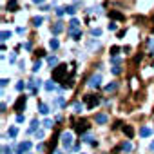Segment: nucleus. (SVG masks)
Here are the masks:
<instances>
[{
  "instance_id": "obj_1",
  "label": "nucleus",
  "mask_w": 154,
  "mask_h": 154,
  "mask_svg": "<svg viewBox=\"0 0 154 154\" xmlns=\"http://www.w3.org/2000/svg\"><path fill=\"white\" fill-rule=\"evenodd\" d=\"M65 73H67V65H58V67H54V71H53V80L54 82H62L63 80V76H65Z\"/></svg>"
},
{
  "instance_id": "obj_2",
  "label": "nucleus",
  "mask_w": 154,
  "mask_h": 154,
  "mask_svg": "<svg viewBox=\"0 0 154 154\" xmlns=\"http://www.w3.org/2000/svg\"><path fill=\"white\" fill-rule=\"evenodd\" d=\"M83 102H85L87 109H94L98 103H100V98H98L96 94H87V96H83Z\"/></svg>"
},
{
  "instance_id": "obj_3",
  "label": "nucleus",
  "mask_w": 154,
  "mask_h": 154,
  "mask_svg": "<svg viewBox=\"0 0 154 154\" xmlns=\"http://www.w3.org/2000/svg\"><path fill=\"white\" fill-rule=\"evenodd\" d=\"M26 102H27V96H18V100L15 102V105H13V109L17 111L18 114H20L24 109H26Z\"/></svg>"
},
{
  "instance_id": "obj_4",
  "label": "nucleus",
  "mask_w": 154,
  "mask_h": 154,
  "mask_svg": "<svg viewBox=\"0 0 154 154\" xmlns=\"http://www.w3.org/2000/svg\"><path fill=\"white\" fill-rule=\"evenodd\" d=\"M62 143H63L65 149H69L73 145V134L71 132H62Z\"/></svg>"
},
{
  "instance_id": "obj_5",
  "label": "nucleus",
  "mask_w": 154,
  "mask_h": 154,
  "mask_svg": "<svg viewBox=\"0 0 154 154\" xmlns=\"http://www.w3.org/2000/svg\"><path fill=\"white\" fill-rule=\"evenodd\" d=\"M74 129H76V131L80 132V134H83V132H85L87 129H89V123H87L85 120H80V122H76V125H74Z\"/></svg>"
},
{
  "instance_id": "obj_6",
  "label": "nucleus",
  "mask_w": 154,
  "mask_h": 154,
  "mask_svg": "<svg viewBox=\"0 0 154 154\" xmlns=\"http://www.w3.org/2000/svg\"><path fill=\"white\" fill-rule=\"evenodd\" d=\"M31 145H33L31 141H24V143H20V145H18V149H17V154H24V152H27L29 149H31Z\"/></svg>"
},
{
  "instance_id": "obj_7",
  "label": "nucleus",
  "mask_w": 154,
  "mask_h": 154,
  "mask_svg": "<svg viewBox=\"0 0 154 154\" xmlns=\"http://www.w3.org/2000/svg\"><path fill=\"white\" fill-rule=\"evenodd\" d=\"M100 82H102V76H100V74H94V76H91V80H89V85H91V87H98V85H100Z\"/></svg>"
},
{
  "instance_id": "obj_8",
  "label": "nucleus",
  "mask_w": 154,
  "mask_h": 154,
  "mask_svg": "<svg viewBox=\"0 0 154 154\" xmlns=\"http://www.w3.org/2000/svg\"><path fill=\"white\" fill-rule=\"evenodd\" d=\"M51 31H53V34L62 33V31H63V24H62V22H56V24L53 26V29H51Z\"/></svg>"
},
{
  "instance_id": "obj_9",
  "label": "nucleus",
  "mask_w": 154,
  "mask_h": 154,
  "mask_svg": "<svg viewBox=\"0 0 154 154\" xmlns=\"http://www.w3.org/2000/svg\"><path fill=\"white\" fill-rule=\"evenodd\" d=\"M7 11H18V2L17 0H9L7 2Z\"/></svg>"
},
{
  "instance_id": "obj_10",
  "label": "nucleus",
  "mask_w": 154,
  "mask_h": 154,
  "mask_svg": "<svg viewBox=\"0 0 154 154\" xmlns=\"http://www.w3.org/2000/svg\"><path fill=\"white\" fill-rule=\"evenodd\" d=\"M123 132L127 134V138H132V136H134V129H132L131 125H125V127H123Z\"/></svg>"
},
{
  "instance_id": "obj_11",
  "label": "nucleus",
  "mask_w": 154,
  "mask_h": 154,
  "mask_svg": "<svg viewBox=\"0 0 154 154\" xmlns=\"http://www.w3.org/2000/svg\"><path fill=\"white\" fill-rule=\"evenodd\" d=\"M80 27V22L76 20V18H73L71 22H69V31H73V29H78Z\"/></svg>"
},
{
  "instance_id": "obj_12",
  "label": "nucleus",
  "mask_w": 154,
  "mask_h": 154,
  "mask_svg": "<svg viewBox=\"0 0 154 154\" xmlns=\"http://www.w3.org/2000/svg\"><path fill=\"white\" fill-rule=\"evenodd\" d=\"M111 18H116V20H125V17H123L122 13H118V11H111Z\"/></svg>"
},
{
  "instance_id": "obj_13",
  "label": "nucleus",
  "mask_w": 154,
  "mask_h": 154,
  "mask_svg": "<svg viewBox=\"0 0 154 154\" xmlns=\"http://www.w3.org/2000/svg\"><path fill=\"white\" fill-rule=\"evenodd\" d=\"M96 123H102V125L107 123V116L105 114H96Z\"/></svg>"
},
{
  "instance_id": "obj_14",
  "label": "nucleus",
  "mask_w": 154,
  "mask_h": 154,
  "mask_svg": "<svg viewBox=\"0 0 154 154\" xmlns=\"http://www.w3.org/2000/svg\"><path fill=\"white\" fill-rule=\"evenodd\" d=\"M140 136H143V138L151 136V129H149V127H141L140 129Z\"/></svg>"
},
{
  "instance_id": "obj_15",
  "label": "nucleus",
  "mask_w": 154,
  "mask_h": 154,
  "mask_svg": "<svg viewBox=\"0 0 154 154\" xmlns=\"http://www.w3.org/2000/svg\"><path fill=\"white\" fill-rule=\"evenodd\" d=\"M49 46H51V49H58V47H60V42H58L56 38H51V42H49Z\"/></svg>"
},
{
  "instance_id": "obj_16",
  "label": "nucleus",
  "mask_w": 154,
  "mask_h": 154,
  "mask_svg": "<svg viewBox=\"0 0 154 154\" xmlns=\"http://www.w3.org/2000/svg\"><path fill=\"white\" fill-rule=\"evenodd\" d=\"M122 149H123L125 152H131V151H132V145H131L129 141H125V143H122Z\"/></svg>"
},
{
  "instance_id": "obj_17",
  "label": "nucleus",
  "mask_w": 154,
  "mask_h": 154,
  "mask_svg": "<svg viewBox=\"0 0 154 154\" xmlns=\"http://www.w3.org/2000/svg\"><path fill=\"white\" fill-rule=\"evenodd\" d=\"M42 22H44V18H42V17H36V18H33V26H34V27H38Z\"/></svg>"
},
{
  "instance_id": "obj_18",
  "label": "nucleus",
  "mask_w": 154,
  "mask_h": 154,
  "mask_svg": "<svg viewBox=\"0 0 154 154\" xmlns=\"http://www.w3.org/2000/svg\"><path fill=\"white\" fill-rule=\"evenodd\" d=\"M36 127H38V120H33L31 127H29V132H34V131H36Z\"/></svg>"
},
{
  "instance_id": "obj_19",
  "label": "nucleus",
  "mask_w": 154,
  "mask_h": 154,
  "mask_svg": "<svg viewBox=\"0 0 154 154\" xmlns=\"http://www.w3.org/2000/svg\"><path fill=\"white\" fill-rule=\"evenodd\" d=\"M9 136H11V138H15V136H17V134H18V129L17 127H11V129H9Z\"/></svg>"
},
{
  "instance_id": "obj_20",
  "label": "nucleus",
  "mask_w": 154,
  "mask_h": 154,
  "mask_svg": "<svg viewBox=\"0 0 154 154\" xmlns=\"http://www.w3.org/2000/svg\"><path fill=\"white\" fill-rule=\"evenodd\" d=\"M47 62H49V65H56V63H58L56 56H49V58H47Z\"/></svg>"
},
{
  "instance_id": "obj_21",
  "label": "nucleus",
  "mask_w": 154,
  "mask_h": 154,
  "mask_svg": "<svg viewBox=\"0 0 154 154\" xmlns=\"http://www.w3.org/2000/svg\"><path fill=\"white\" fill-rule=\"evenodd\" d=\"M116 83H109V85H105V91H109V93H111V91H116Z\"/></svg>"
},
{
  "instance_id": "obj_22",
  "label": "nucleus",
  "mask_w": 154,
  "mask_h": 154,
  "mask_svg": "<svg viewBox=\"0 0 154 154\" xmlns=\"http://www.w3.org/2000/svg\"><path fill=\"white\" fill-rule=\"evenodd\" d=\"M118 53H120V47H111V56H118Z\"/></svg>"
},
{
  "instance_id": "obj_23",
  "label": "nucleus",
  "mask_w": 154,
  "mask_h": 154,
  "mask_svg": "<svg viewBox=\"0 0 154 154\" xmlns=\"http://www.w3.org/2000/svg\"><path fill=\"white\" fill-rule=\"evenodd\" d=\"M40 112H42V114H47V112H49V107L44 105V103H40Z\"/></svg>"
},
{
  "instance_id": "obj_24",
  "label": "nucleus",
  "mask_w": 154,
  "mask_h": 154,
  "mask_svg": "<svg viewBox=\"0 0 154 154\" xmlns=\"http://www.w3.org/2000/svg\"><path fill=\"white\" fill-rule=\"evenodd\" d=\"M11 38V31H2V40H7Z\"/></svg>"
},
{
  "instance_id": "obj_25",
  "label": "nucleus",
  "mask_w": 154,
  "mask_h": 154,
  "mask_svg": "<svg viewBox=\"0 0 154 154\" xmlns=\"http://www.w3.org/2000/svg\"><path fill=\"white\" fill-rule=\"evenodd\" d=\"M91 34H93V36H100V34H102V29H91Z\"/></svg>"
},
{
  "instance_id": "obj_26",
  "label": "nucleus",
  "mask_w": 154,
  "mask_h": 154,
  "mask_svg": "<svg viewBox=\"0 0 154 154\" xmlns=\"http://www.w3.org/2000/svg\"><path fill=\"white\" fill-rule=\"evenodd\" d=\"M65 9H67L69 15H74V13H76V7H74V6H69V7H65Z\"/></svg>"
},
{
  "instance_id": "obj_27",
  "label": "nucleus",
  "mask_w": 154,
  "mask_h": 154,
  "mask_svg": "<svg viewBox=\"0 0 154 154\" xmlns=\"http://www.w3.org/2000/svg\"><path fill=\"white\" fill-rule=\"evenodd\" d=\"M40 67H42V62H34V67H33V71L36 73V71H38V69H40Z\"/></svg>"
},
{
  "instance_id": "obj_28",
  "label": "nucleus",
  "mask_w": 154,
  "mask_h": 154,
  "mask_svg": "<svg viewBox=\"0 0 154 154\" xmlns=\"http://www.w3.org/2000/svg\"><path fill=\"white\" fill-rule=\"evenodd\" d=\"M120 73H122V69L118 67V65H116V67H112V74H120Z\"/></svg>"
},
{
  "instance_id": "obj_29",
  "label": "nucleus",
  "mask_w": 154,
  "mask_h": 154,
  "mask_svg": "<svg viewBox=\"0 0 154 154\" xmlns=\"http://www.w3.org/2000/svg\"><path fill=\"white\" fill-rule=\"evenodd\" d=\"M2 152H4V154H11V149H9V147H6V145H4V147H2Z\"/></svg>"
},
{
  "instance_id": "obj_30",
  "label": "nucleus",
  "mask_w": 154,
  "mask_h": 154,
  "mask_svg": "<svg viewBox=\"0 0 154 154\" xmlns=\"http://www.w3.org/2000/svg\"><path fill=\"white\" fill-rule=\"evenodd\" d=\"M46 89H47V91H53V89H54V85H53L51 82H47V83H46Z\"/></svg>"
},
{
  "instance_id": "obj_31",
  "label": "nucleus",
  "mask_w": 154,
  "mask_h": 154,
  "mask_svg": "<svg viewBox=\"0 0 154 154\" xmlns=\"http://www.w3.org/2000/svg\"><path fill=\"white\" fill-rule=\"evenodd\" d=\"M74 111H76V112H82V105H80V103H74Z\"/></svg>"
},
{
  "instance_id": "obj_32",
  "label": "nucleus",
  "mask_w": 154,
  "mask_h": 154,
  "mask_svg": "<svg viewBox=\"0 0 154 154\" xmlns=\"http://www.w3.org/2000/svg\"><path fill=\"white\" fill-rule=\"evenodd\" d=\"M24 85H26L24 82H18V83H17V89H18V91H22V89H24Z\"/></svg>"
},
{
  "instance_id": "obj_33",
  "label": "nucleus",
  "mask_w": 154,
  "mask_h": 154,
  "mask_svg": "<svg viewBox=\"0 0 154 154\" xmlns=\"http://www.w3.org/2000/svg\"><path fill=\"white\" fill-rule=\"evenodd\" d=\"M44 125H46V127H53V122L51 120H44Z\"/></svg>"
},
{
  "instance_id": "obj_34",
  "label": "nucleus",
  "mask_w": 154,
  "mask_h": 154,
  "mask_svg": "<svg viewBox=\"0 0 154 154\" xmlns=\"http://www.w3.org/2000/svg\"><path fill=\"white\" fill-rule=\"evenodd\" d=\"M109 31H116V24H112V22L109 24Z\"/></svg>"
},
{
  "instance_id": "obj_35",
  "label": "nucleus",
  "mask_w": 154,
  "mask_h": 154,
  "mask_svg": "<svg viewBox=\"0 0 154 154\" xmlns=\"http://www.w3.org/2000/svg\"><path fill=\"white\" fill-rule=\"evenodd\" d=\"M56 15H58V17H62V15H63V7H58L56 9Z\"/></svg>"
},
{
  "instance_id": "obj_36",
  "label": "nucleus",
  "mask_w": 154,
  "mask_h": 154,
  "mask_svg": "<svg viewBox=\"0 0 154 154\" xmlns=\"http://www.w3.org/2000/svg\"><path fill=\"white\" fill-rule=\"evenodd\" d=\"M17 122H18V123L24 122V116H22V114H18V116H17Z\"/></svg>"
},
{
  "instance_id": "obj_37",
  "label": "nucleus",
  "mask_w": 154,
  "mask_h": 154,
  "mask_svg": "<svg viewBox=\"0 0 154 154\" xmlns=\"http://www.w3.org/2000/svg\"><path fill=\"white\" fill-rule=\"evenodd\" d=\"M33 2H34V4H42L44 0H33Z\"/></svg>"
},
{
  "instance_id": "obj_38",
  "label": "nucleus",
  "mask_w": 154,
  "mask_h": 154,
  "mask_svg": "<svg viewBox=\"0 0 154 154\" xmlns=\"http://www.w3.org/2000/svg\"><path fill=\"white\" fill-rule=\"evenodd\" d=\"M151 151H154V141H152V143H151Z\"/></svg>"
},
{
  "instance_id": "obj_39",
  "label": "nucleus",
  "mask_w": 154,
  "mask_h": 154,
  "mask_svg": "<svg viewBox=\"0 0 154 154\" xmlns=\"http://www.w3.org/2000/svg\"><path fill=\"white\" fill-rule=\"evenodd\" d=\"M54 154H62V152H54Z\"/></svg>"
}]
</instances>
